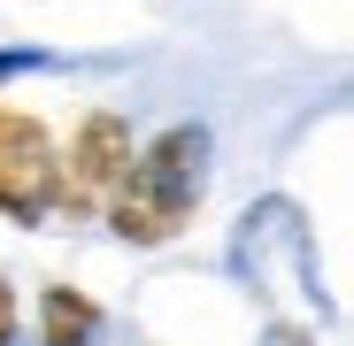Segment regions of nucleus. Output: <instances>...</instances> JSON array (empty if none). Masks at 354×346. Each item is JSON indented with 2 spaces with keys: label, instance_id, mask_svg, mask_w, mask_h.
<instances>
[{
  "label": "nucleus",
  "instance_id": "5",
  "mask_svg": "<svg viewBox=\"0 0 354 346\" xmlns=\"http://www.w3.org/2000/svg\"><path fill=\"white\" fill-rule=\"evenodd\" d=\"M0 346H16V285L0 277Z\"/></svg>",
  "mask_w": 354,
  "mask_h": 346
},
{
  "label": "nucleus",
  "instance_id": "4",
  "mask_svg": "<svg viewBox=\"0 0 354 346\" xmlns=\"http://www.w3.org/2000/svg\"><path fill=\"white\" fill-rule=\"evenodd\" d=\"M93 338H100V308L77 285H54L39 300V346H93Z\"/></svg>",
  "mask_w": 354,
  "mask_h": 346
},
{
  "label": "nucleus",
  "instance_id": "2",
  "mask_svg": "<svg viewBox=\"0 0 354 346\" xmlns=\"http://www.w3.org/2000/svg\"><path fill=\"white\" fill-rule=\"evenodd\" d=\"M131 124L115 108H93L85 124H77V139H70V162L54 169V208H70V215H100L108 208V193L124 185V169H131Z\"/></svg>",
  "mask_w": 354,
  "mask_h": 346
},
{
  "label": "nucleus",
  "instance_id": "1",
  "mask_svg": "<svg viewBox=\"0 0 354 346\" xmlns=\"http://www.w3.org/2000/svg\"><path fill=\"white\" fill-rule=\"evenodd\" d=\"M208 193V131L201 124H169L162 139H147L124 169V185L108 193V223H115V239H131V247H162L177 239V231L193 223Z\"/></svg>",
  "mask_w": 354,
  "mask_h": 346
},
{
  "label": "nucleus",
  "instance_id": "3",
  "mask_svg": "<svg viewBox=\"0 0 354 346\" xmlns=\"http://www.w3.org/2000/svg\"><path fill=\"white\" fill-rule=\"evenodd\" d=\"M54 169H62V154H54L46 124H39L31 108L0 100V215H8V223H46Z\"/></svg>",
  "mask_w": 354,
  "mask_h": 346
},
{
  "label": "nucleus",
  "instance_id": "6",
  "mask_svg": "<svg viewBox=\"0 0 354 346\" xmlns=\"http://www.w3.org/2000/svg\"><path fill=\"white\" fill-rule=\"evenodd\" d=\"M31 62V54H0V77H8V70H24Z\"/></svg>",
  "mask_w": 354,
  "mask_h": 346
}]
</instances>
